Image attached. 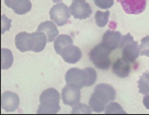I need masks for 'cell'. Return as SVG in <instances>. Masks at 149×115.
I'll return each instance as SVG.
<instances>
[{
  "mask_svg": "<svg viewBox=\"0 0 149 115\" xmlns=\"http://www.w3.org/2000/svg\"><path fill=\"white\" fill-rule=\"evenodd\" d=\"M116 90L107 83L97 85L89 100V107L95 113H102L106 106L116 99Z\"/></svg>",
  "mask_w": 149,
  "mask_h": 115,
  "instance_id": "cell-1",
  "label": "cell"
},
{
  "mask_svg": "<svg viewBox=\"0 0 149 115\" xmlns=\"http://www.w3.org/2000/svg\"><path fill=\"white\" fill-rule=\"evenodd\" d=\"M97 72L93 68H85L83 70L71 68L65 74L67 83H74L79 88L90 87L96 82Z\"/></svg>",
  "mask_w": 149,
  "mask_h": 115,
  "instance_id": "cell-2",
  "label": "cell"
},
{
  "mask_svg": "<svg viewBox=\"0 0 149 115\" xmlns=\"http://www.w3.org/2000/svg\"><path fill=\"white\" fill-rule=\"evenodd\" d=\"M60 95L53 88L44 90L40 96V106L37 111L39 114H56L60 110Z\"/></svg>",
  "mask_w": 149,
  "mask_h": 115,
  "instance_id": "cell-3",
  "label": "cell"
},
{
  "mask_svg": "<svg viewBox=\"0 0 149 115\" xmlns=\"http://www.w3.org/2000/svg\"><path fill=\"white\" fill-rule=\"evenodd\" d=\"M111 52L112 51L105 46L104 44H98L90 51V60L96 68L105 71L109 69L111 65V60L109 56Z\"/></svg>",
  "mask_w": 149,
  "mask_h": 115,
  "instance_id": "cell-4",
  "label": "cell"
},
{
  "mask_svg": "<svg viewBox=\"0 0 149 115\" xmlns=\"http://www.w3.org/2000/svg\"><path fill=\"white\" fill-rule=\"evenodd\" d=\"M119 47L122 51V58L130 63L134 62L140 55L139 44L137 41H134L130 34L122 36Z\"/></svg>",
  "mask_w": 149,
  "mask_h": 115,
  "instance_id": "cell-5",
  "label": "cell"
},
{
  "mask_svg": "<svg viewBox=\"0 0 149 115\" xmlns=\"http://www.w3.org/2000/svg\"><path fill=\"white\" fill-rule=\"evenodd\" d=\"M49 14L51 19L58 26L65 25L68 22L70 16V9L63 3H58L57 4L53 5L50 10Z\"/></svg>",
  "mask_w": 149,
  "mask_h": 115,
  "instance_id": "cell-6",
  "label": "cell"
},
{
  "mask_svg": "<svg viewBox=\"0 0 149 115\" xmlns=\"http://www.w3.org/2000/svg\"><path fill=\"white\" fill-rule=\"evenodd\" d=\"M62 100L65 105L74 107L81 100V88L74 83H68L63 88Z\"/></svg>",
  "mask_w": 149,
  "mask_h": 115,
  "instance_id": "cell-7",
  "label": "cell"
},
{
  "mask_svg": "<svg viewBox=\"0 0 149 115\" xmlns=\"http://www.w3.org/2000/svg\"><path fill=\"white\" fill-rule=\"evenodd\" d=\"M70 12L75 19L83 20L91 15L92 8L85 0H75L70 6Z\"/></svg>",
  "mask_w": 149,
  "mask_h": 115,
  "instance_id": "cell-8",
  "label": "cell"
},
{
  "mask_svg": "<svg viewBox=\"0 0 149 115\" xmlns=\"http://www.w3.org/2000/svg\"><path fill=\"white\" fill-rule=\"evenodd\" d=\"M15 43L16 48L22 53L33 51L34 47L33 34H29L27 32H21L16 34L15 38Z\"/></svg>",
  "mask_w": 149,
  "mask_h": 115,
  "instance_id": "cell-9",
  "label": "cell"
},
{
  "mask_svg": "<svg viewBox=\"0 0 149 115\" xmlns=\"http://www.w3.org/2000/svg\"><path fill=\"white\" fill-rule=\"evenodd\" d=\"M20 104L19 96L11 91H6L1 96V107L7 113H11L16 110Z\"/></svg>",
  "mask_w": 149,
  "mask_h": 115,
  "instance_id": "cell-10",
  "label": "cell"
},
{
  "mask_svg": "<svg viewBox=\"0 0 149 115\" xmlns=\"http://www.w3.org/2000/svg\"><path fill=\"white\" fill-rule=\"evenodd\" d=\"M123 11L130 15L142 13L147 5V0H118Z\"/></svg>",
  "mask_w": 149,
  "mask_h": 115,
  "instance_id": "cell-11",
  "label": "cell"
},
{
  "mask_svg": "<svg viewBox=\"0 0 149 115\" xmlns=\"http://www.w3.org/2000/svg\"><path fill=\"white\" fill-rule=\"evenodd\" d=\"M59 55L68 64H76L82 57L81 49L78 46H74L73 44L64 47L61 51Z\"/></svg>",
  "mask_w": 149,
  "mask_h": 115,
  "instance_id": "cell-12",
  "label": "cell"
},
{
  "mask_svg": "<svg viewBox=\"0 0 149 115\" xmlns=\"http://www.w3.org/2000/svg\"><path fill=\"white\" fill-rule=\"evenodd\" d=\"M121 39H122V34L120 32L107 30L102 37L101 43L104 44L105 46H107L111 51H114L119 47Z\"/></svg>",
  "mask_w": 149,
  "mask_h": 115,
  "instance_id": "cell-13",
  "label": "cell"
},
{
  "mask_svg": "<svg viewBox=\"0 0 149 115\" xmlns=\"http://www.w3.org/2000/svg\"><path fill=\"white\" fill-rule=\"evenodd\" d=\"M7 7L12 9L15 14L24 15L32 9V3L30 0H4Z\"/></svg>",
  "mask_w": 149,
  "mask_h": 115,
  "instance_id": "cell-14",
  "label": "cell"
},
{
  "mask_svg": "<svg viewBox=\"0 0 149 115\" xmlns=\"http://www.w3.org/2000/svg\"><path fill=\"white\" fill-rule=\"evenodd\" d=\"M131 72V66L130 62L124 60L123 58H118L112 65V72L118 77L125 78L130 76Z\"/></svg>",
  "mask_w": 149,
  "mask_h": 115,
  "instance_id": "cell-15",
  "label": "cell"
},
{
  "mask_svg": "<svg viewBox=\"0 0 149 115\" xmlns=\"http://www.w3.org/2000/svg\"><path fill=\"white\" fill-rule=\"evenodd\" d=\"M37 30L45 33L48 42H52L58 34V30L57 29L56 24L52 21H45L41 22Z\"/></svg>",
  "mask_w": 149,
  "mask_h": 115,
  "instance_id": "cell-16",
  "label": "cell"
},
{
  "mask_svg": "<svg viewBox=\"0 0 149 115\" xmlns=\"http://www.w3.org/2000/svg\"><path fill=\"white\" fill-rule=\"evenodd\" d=\"M34 37V47L33 49V52L34 53H40L42 52L45 47V45L47 41V37L45 33L41 31H36L33 33Z\"/></svg>",
  "mask_w": 149,
  "mask_h": 115,
  "instance_id": "cell-17",
  "label": "cell"
},
{
  "mask_svg": "<svg viewBox=\"0 0 149 115\" xmlns=\"http://www.w3.org/2000/svg\"><path fill=\"white\" fill-rule=\"evenodd\" d=\"M73 44V40L72 38L70 36V35H67V34H60L58 35L56 40L54 41V49H55V52L60 54L61 51L70 46V45H72Z\"/></svg>",
  "mask_w": 149,
  "mask_h": 115,
  "instance_id": "cell-18",
  "label": "cell"
},
{
  "mask_svg": "<svg viewBox=\"0 0 149 115\" xmlns=\"http://www.w3.org/2000/svg\"><path fill=\"white\" fill-rule=\"evenodd\" d=\"M13 53L10 49L1 48V69L7 70L13 64Z\"/></svg>",
  "mask_w": 149,
  "mask_h": 115,
  "instance_id": "cell-19",
  "label": "cell"
},
{
  "mask_svg": "<svg viewBox=\"0 0 149 115\" xmlns=\"http://www.w3.org/2000/svg\"><path fill=\"white\" fill-rule=\"evenodd\" d=\"M138 88L140 94L147 95L149 93V72H144L139 81H138Z\"/></svg>",
  "mask_w": 149,
  "mask_h": 115,
  "instance_id": "cell-20",
  "label": "cell"
},
{
  "mask_svg": "<svg viewBox=\"0 0 149 115\" xmlns=\"http://www.w3.org/2000/svg\"><path fill=\"white\" fill-rule=\"evenodd\" d=\"M106 114H126V112L123 109V107L118 103L111 101L105 107Z\"/></svg>",
  "mask_w": 149,
  "mask_h": 115,
  "instance_id": "cell-21",
  "label": "cell"
},
{
  "mask_svg": "<svg viewBox=\"0 0 149 115\" xmlns=\"http://www.w3.org/2000/svg\"><path fill=\"white\" fill-rule=\"evenodd\" d=\"M110 14L111 13H110L109 11H106L104 12H102L100 11H96V14H95V22H96V24L100 28H104L108 22V19H109Z\"/></svg>",
  "mask_w": 149,
  "mask_h": 115,
  "instance_id": "cell-22",
  "label": "cell"
},
{
  "mask_svg": "<svg viewBox=\"0 0 149 115\" xmlns=\"http://www.w3.org/2000/svg\"><path fill=\"white\" fill-rule=\"evenodd\" d=\"M72 114H92V109L89 106L86 105V104H82V103H78L76 105H74V107H72Z\"/></svg>",
  "mask_w": 149,
  "mask_h": 115,
  "instance_id": "cell-23",
  "label": "cell"
},
{
  "mask_svg": "<svg viewBox=\"0 0 149 115\" xmlns=\"http://www.w3.org/2000/svg\"><path fill=\"white\" fill-rule=\"evenodd\" d=\"M140 54L149 57V35L141 39L140 45Z\"/></svg>",
  "mask_w": 149,
  "mask_h": 115,
  "instance_id": "cell-24",
  "label": "cell"
},
{
  "mask_svg": "<svg viewBox=\"0 0 149 115\" xmlns=\"http://www.w3.org/2000/svg\"><path fill=\"white\" fill-rule=\"evenodd\" d=\"M94 4L100 9L108 10L114 4V0H94Z\"/></svg>",
  "mask_w": 149,
  "mask_h": 115,
  "instance_id": "cell-25",
  "label": "cell"
},
{
  "mask_svg": "<svg viewBox=\"0 0 149 115\" xmlns=\"http://www.w3.org/2000/svg\"><path fill=\"white\" fill-rule=\"evenodd\" d=\"M11 21L8 19L4 15H2V34H3L5 31H8L10 28Z\"/></svg>",
  "mask_w": 149,
  "mask_h": 115,
  "instance_id": "cell-26",
  "label": "cell"
},
{
  "mask_svg": "<svg viewBox=\"0 0 149 115\" xmlns=\"http://www.w3.org/2000/svg\"><path fill=\"white\" fill-rule=\"evenodd\" d=\"M143 105L145 106V107H146L147 109H148L149 110V93L148 94H147V95L144 96V98H143Z\"/></svg>",
  "mask_w": 149,
  "mask_h": 115,
  "instance_id": "cell-27",
  "label": "cell"
},
{
  "mask_svg": "<svg viewBox=\"0 0 149 115\" xmlns=\"http://www.w3.org/2000/svg\"><path fill=\"white\" fill-rule=\"evenodd\" d=\"M62 0H52V2H54V3H60Z\"/></svg>",
  "mask_w": 149,
  "mask_h": 115,
  "instance_id": "cell-28",
  "label": "cell"
},
{
  "mask_svg": "<svg viewBox=\"0 0 149 115\" xmlns=\"http://www.w3.org/2000/svg\"><path fill=\"white\" fill-rule=\"evenodd\" d=\"M73 1H75V0H73Z\"/></svg>",
  "mask_w": 149,
  "mask_h": 115,
  "instance_id": "cell-29",
  "label": "cell"
}]
</instances>
